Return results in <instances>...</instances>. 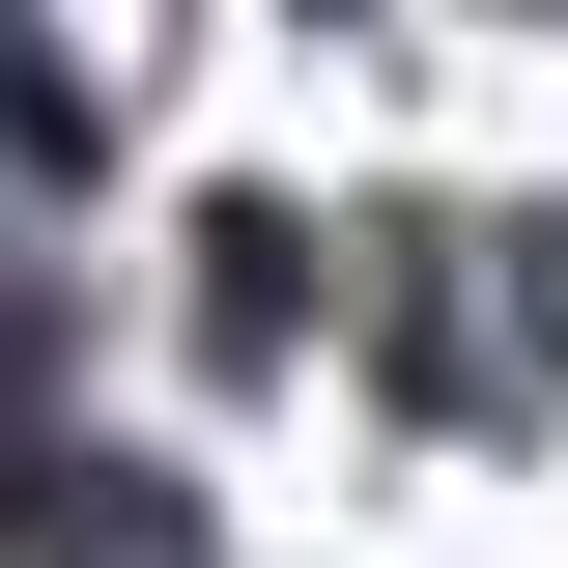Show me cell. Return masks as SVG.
Wrapping results in <instances>:
<instances>
[{
    "instance_id": "7a4b0ae2",
    "label": "cell",
    "mask_w": 568,
    "mask_h": 568,
    "mask_svg": "<svg viewBox=\"0 0 568 568\" xmlns=\"http://www.w3.org/2000/svg\"><path fill=\"white\" fill-rule=\"evenodd\" d=\"M0 568H200V484H142V455L29 426V455H0Z\"/></svg>"
},
{
    "instance_id": "3957f363",
    "label": "cell",
    "mask_w": 568,
    "mask_h": 568,
    "mask_svg": "<svg viewBox=\"0 0 568 568\" xmlns=\"http://www.w3.org/2000/svg\"><path fill=\"white\" fill-rule=\"evenodd\" d=\"M313 313H342V284H313V227H284V200H227V227H200V342H227V369H284Z\"/></svg>"
},
{
    "instance_id": "6da1fadb",
    "label": "cell",
    "mask_w": 568,
    "mask_h": 568,
    "mask_svg": "<svg viewBox=\"0 0 568 568\" xmlns=\"http://www.w3.org/2000/svg\"><path fill=\"white\" fill-rule=\"evenodd\" d=\"M342 342L398 369L426 426H540V398H568V227H369Z\"/></svg>"
}]
</instances>
